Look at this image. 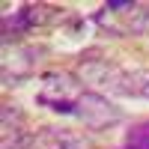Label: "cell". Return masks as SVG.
<instances>
[{"mask_svg":"<svg viewBox=\"0 0 149 149\" xmlns=\"http://www.w3.org/2000/svg\"><path fill=\"white\" fill-rule=\"evenodd\" d=\"M86 90L81 86V78L72 72H48L42 74L36 102L54 113H74V104Z\"/></svg>","mask_w":149,"mask_h":149,"instance_id":"6da1fadb","label":"cell"},{"mask_svg":"<svg viewBox=\"0 0 149 149\" xmlns=\"http://www.w3.org/2000/svg\"><path fill=\"white\" fill-rule=\"evenodd\" d=\"M66 9H57V6H45V3H27L21 6L18 12H12V15H3V33H6V45L9 39H18L21 33L27 30H36V27H45V24H54L63 18Z\"/></svg>","mask_w":149,"mask_h":149,"instance_id":"7a4b0ae2","label":"cell"},{"mask_svg":"<svg viewBox=\"0 0 149 149\" xmlns=\"http://www.w3.org/2000/svg\"><path fill=\"white\" fill-rule=\"evenodd\" d=\"M74 116H78L86 128L102 131V128L116 125V122L122 119V110H119L113 102H107L102 93H90V90H86V93L78 98V104H74Z\"/></svg>","mask_w":149,"mask_h":149,"instance_id":"3957f363","label":"cell"},{"mask_svg":"<svg viewBox=\"0 0 149 149\" xmlns=\"http://www.w3.org/2000/svg\"><path fill=\"white\" fill-rule=\"evenodd\" d=\"M95 21L102 27H107L110 33H116V36H137V33L149 30V3H131L122 12L102 9L95 15Z\"/></svg>","mask_w":149,"mask_h":149,"instance_id":"277c9868","label":"cell"},{"mask_svg":"<svg viewBox=\"0 0 149 149\" xmlns=\"http://www.w3.org/2000/svg\"><path fill=\"white\" fill-rule=\"evenodd\" d=\"M0 146L3 149H33L36 137L27 131V122L18 104H3L0 110Z\"/></svg>","mask_w":149,"mask_h":149,"instance_id":"5b68a950","label":"cell"},{"mask_svg":"<svg viewBox=\"0 0 149 149\" xmlns=\"http://www.w3.org/2000/svg\"><path fill=\"white\" fill-rule=\"evenodd\" d=\"M36 149H93L90 137L74 128H60V125H45L36 134Z\"/></svg>","mask_w":149,"mask_h":149,"instance_id":"8992f818","label":"cell"},{"mask_svg":"<svg viewBox=\"0 0 149 149\" xmlns=\"http://www.w3.org/2000/svg\"><path fill=\"white\" fill-rule=\"evenodd\" d=\"M122 74V69L110 60H102V57H84L81 60V69H78V78L86 81V84H98V86H107L113 90L116 78Z\"/></svg>","mask_w":149,"mask_h":149,"instance_id":"52a82bcc","label":"cell"},{"mask_svg":"<svg viewBox=\"0 0 149 149\" xmlns=\"http://www.w3.org/2000/svg\"><path fill=\"white\" fill-rule=\"evenodd\" d=\"M116 95H131V98H149V69H134V72H125L116 78L113 90Z\"/></svg>","mask_w":149,"mask_h":149,"instance_id":"ba28073f","label":"cell"},{"mask_svg":"<svg viewBox=\"0 0 149 149\" xmlns=\"http://www.w3.org/2000/svg\"><path fill=\"white\" fill-rule=\"evenodd\" d=\"M119 149H149V119L131 125L128 134H125V143H122Z\"/></svg>","mask_w":149,"mask_h":149,"instance_id":"9c48e42d","label":"cell"}]
</instances>
